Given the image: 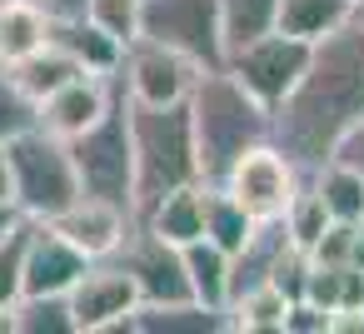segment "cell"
Here are the masks:
<instances>
[{
    "label": "cell",
    "mask_w": 364,
    "mask_h": 334,
    "mask_svg": "<svg viewBox=\"0 0 364 334\" xmlns=\"http://www.w3.org/2000/svg\"><path fill=\"white\" fill-rule=\"evenodd\" d=\"M50 45H60L85 75H115L125 55V45L85 16H50Z\"/></svg>",
    "instance_id": "9a60e30c"
},
{
    "label": "cell",
    "mask_w": 364,
    "mask_h": 334,
    "mask_svg": "<svg viewBox=\"0 0 364 334\" xmlns=\"http://www.w3.org/2000/svg\"><path fill=\"white\" fill-rule=\"evenodd\" d=\"M85 259H110L125 239V230L135 225V215L125 205H110V200H95V195H80L75 205H65L55 220H50Z\"/></svg>",
    "instance_id": "5bb4252c"
},
{
    "label": "cell",
    "mask_w": 364,
    "mask_h": 334,
    "mask_svg": "<svg viewBox=\"0 0 364 334\" xmlns=\"http://www.w3.org/2000/svg\"><path fill=\"white\" fill-rule=\"evenodd\" d=\"M190 125H195V160H200V185H220L225 170L259 140H269V110L220 65L205 70L200 85L190 90Z\"/></svg>",
    "instance_id": "7a4b0ae2"
},
{
    "label": "cell",
    "mask_w": 364,
    "mask_h": 334,
    "mask_svg": "<svg viewBox=\"0 0 364 334\" xmlns=\"http://www.w3.org/2000/svg\"><path fill=\"white\" fill-rule=\"evenodd\" d=\"M26 235H31V220H21L6 239H0V314H6L16 299H21V269H26Z\"/></svg>",
    "instance_id": "f1b7e54d"
},
{
    "label": "cell",
    "mask_w": 364,
    "mask_h": 334,
    "mask_svg": "<svg viewBox=\"0 0 364 334\" xmlns=\"http://www.w3.org/2000/svg\"><path fill=\"white\" fill-rule=\"evenodd\" d=\"M364 120V26L344 21L319 36L294 90L269 110V140L294 160L299 175L334 160L344 130Z\"/></svg>",
    "instance_id": "6da1fadb"
},
{
    "label": "cell",
    "mask_w": 364,
    "mask_h": 334,
    "mask_svg": "<svg viewBox=\"0 0 364 334\" xmlns=\"http://www.w3.org/2000/svg\"><path fill=\"white\" fill-rule=\"evenodd\" d=\"M279 225H284L289 244H299V249H309V244L324 235V225H329V210L319 205V195H314L309 175H299V185H294V195H289V205H284Z\"/></svg>",
    "instance_id": "484cf974"
},
{
    "label": "cell",
    "mask_w": 364,
    "mask_h": 334,
    "mask_svg": "<svg viewBox=\"0 0 364 334\" xmlns=\"http://www.w3.org/2000/svg\"><path fill=\"white\" fill-rule=\"evenodd\" d=\"M125 95V90H120ZM125 120H130V155H135V215L150 210L165 190L195 185L200 160H195V125L190 105H140L125 95Z\"/></svg>",
    "instance_id": "3957f363"
},
{
    "label": "cell",
    "mask_w": 364,
    "mask_h": 334,
    "mask_svg": "<svg viewBox=\"0 0 364 334\" xmlns=\"http://www.w3.org/2000/svg\"><path fill=\"white\" fill-rule=\"evenodd\" d=\"M125 334H230V309H205L200 299L185 304H135Z\"/></svg>",
    "instance_id": "e0dca14e"
},
{
    "label": "cell",
    "mask_w": 364,
    "mask_h": 334,
    "mask_svg": "<svg viewBox=\"0 0 364 334\" xmlns=\"http://www.w3.org/2000/svg\"><path fill=\"white\" fill-rule=\"evenodd\" d=\"M200 75L205 70L190 55H180V50L160 45V41H150V36H135L125 45V55H120V70H115L120 90L130 100H140V105H180V100H190Z\"/></svg>",
    "instance_id": "9c48e42d"
},
{
    "label": "cell",
    "mask_w": 364,
    "mask_h": 334,
    "mask_svg": "<svg viewBox=\"0 0 364 334\" xmlns=\"http://www.w3.org/2000/svg\"><path fill=\"white\" fill-rule=\"evenodd\" d=\"M309 185L319 195V205L329 210V220L344 225H364V175L344 160H324L319 170H309Z\"/></svg>",
    "instance_id": "ffe728a7"
},
{
    "label": "cell",
    "mask_w": 364,
    "mask_h": 334,
    "mask_svg": "<svg viewBox=\"0 0 364 334\" xmlns=\"http://www.w3.org/2000/svg\"><path fill=\"white\" fill-rule=\"evenodd\" d=\"M334 160H344V165H354V170L364 175V120H354V125L344 130V140L334 145Z\"/></svg>",
    "instance_id": "1f68e13d"
},
{
    "label": "cell",
    "mask_w": 364,
    "mask_h": 334,
    "mask_svg": "<svg viewBox=\"0 0 364 334\" xmlns=\"http://www.w3.org/2000/svg\"><path fill=\"white\" fill-rule=\"evenodd\" d=\"M50 41V11L41 0H0V65H16Z\"/></svg>",
    "instance_id": "ac0fdd59"
},
{
    "label": "cell",
    "mask_w": 364,
    "mask_h": 334,
    "mask_svg": "<svg viewBox=\"0 0 364 334\" xmlns=\"http://www.w3.org/2000/svg\"><path fill=\"white\" fill-rule=\"evenodd\" d=\"M21 220H26V215H21V210H16V205H11L6 195H0V239H6V235H11V230H16Z\"/></svg>",
    "instance_id": "d6a6232c"
},
{
    "label": "cell",
    "mask_w": 364,
    "mask_h": 334,
    "mask_svg": "<svg viewBox=\"0 0 364 334\" xmlns=\"http://www.w3.org/2000/svg\"><path fill=\"white\" fill-rule=\"evenodd\" d=\"M85 21H95L105 36L130 45L140 36V0H85Z\"/></svg>",
    "instance_id": "83f0119b"
},
{
    "label": "cell",
    "mask_w": 364,
    "mask_h": 334,
    "mask_svg": "<svg viewBox=\"0 0 364 334\" xmlns=\"http://www.w3.org/2000/svg\"><path fill=\"white\" fill-rule=\"evenodd\" d=\"M36 125V105L11 85V75L6 70H0V145H6V140H16L21 130H31Z\"/></svg>",
    "instance_id": "f546056e"
},
{
    "label": "cell",
    "mask_w": 364,
    "mask_h": 334,
    "mask_svg": "<svg viewBox=\"0 0 364 334\" xmlns=\"http://www.w3.org/2000/svg\"><path fill=\"white\" fill-rule=\"evenodd\" d=\"M65 304H70L75 334H120L140 294H135V279L115 259H90L80 279L65 289Z\"/></svg>",
    "instance_id": "8fae6325"
},
{
    "label": "cell",
    "mask_w": 364,
    "mask_h": 334,
    "mask_svg": "<svg viewBox=\"0 0 364 334\" xmlns=\"http://www.w3.org/2000/svg\"><path fill=\"white\" fill-rule=\"evenodd\" d=\"M50 16H85V0H41Z\"/></svg>",
    "instance_id": "836d02e7"
},
{
    "label": "cell",
    "mask_w": 364,
    "mask_h": 334,
    "mask_svg": "<svg viewBox=\"0 0 364 334\" xmlns=\"http://www.w3.org/2000/svg\"><path fill=\"white\" fill-rule=\"evenodd\" d=\"M115 75H70L60 90H50L41 105H36V125L60 135V140H75L80 130H90L110 105H115Z\"/></svg>",
    "instance_id": "7c38bea8"
},
{
    "label": "cell",
    "mask_w": 364,
    "mask_h": 334,
    "mask_svg": "<svg viewBox=\"0 0 364 334\" xmlns=\"http://www.w3.org/2000/svg\"><path fill=\"white\" fill-rule=\"evenodd\" d=\"M284 309H289V294L264 279L230 304V329L235 334H284Z\"/></svg>",
    "instance_id": "603a6c76"
},
{
    "label": "cell",
    "mask_w": 364,
    "mask_h": 334,
    "mask_svg": "<svg viewBox=\"0 0 364 334\" xmlns=\"http://www.w3.org/2000/svg\"><path fill=\"white\" fill-rule=\"evenodd\" d=\"M120 85V80H115ZM70 145V160H75V180H80V195H95V200H110V205H125L135 215V155H130V120H125V95L115 90V105L90 125L80 130Z\"/></svg>",
    "instance_id": "5b68a950"
},
{
    "label": "cell",
    "mask_w": 364,
    "mask_h": 334,
    "mask_svg": "<svg viewBox=\"0 0 364 334\" xmlns=\"http://www.w3.org/2000/svg\"><path fill=\"white\" fill-rule=\"evenodd\" d=\"M90 259L50 225V220H31L26 235V269H21V294H65L80 269Z\"/></svg>",
    "instance_id": "4fadbf2b"
},
{
    "label": "cell",
    "mask_w": 364,
    "mask_h": 334,
    "mask_svg": "<svg viewBox=\"0 0 364 334\" xmlns=\"http://www.w3.org/2000/svg\"><path fill=\"white\" fill-rule=\"evenodd\" d=\"M349 21H359V26H364V0H349Z\"/></svg>",
    "instance_id": "e575fe53"
},
{
    "label": "cell",
    "mask_w": 364,
    "mask_h": 334,
    "mask_svg": "<svg viewBox=\"0 0 364 334\" xmlns=\"http://www.w3.org/2000/svg\"><path fill=\"white\" fill-rule=\"evenodd\" d=\"M349 21V0H279L274 6V31L299 36V41H319L329 31H339Z\"/></svg>",
    "instance_id": "44dd1931"
},
{
    "label": "cell",
    "mask_w": 364,
    "mask_h": 334,
    "mask_svg": "<svg viewBox=\"0 0 364 334\" xmlns=\"http://www.w3.org/2000/svg\"><path fill=\"white\" fill-rule=\"evenodd\" d=\"M140 36L190 55L200 70L225 65L220 0H140Z\"/></svg>",
    "instance_id": "8992f818"
},
{
    "label": "cell",
    "mask_w": 364,
    "mask_h": 334,
    "mask_svg": "<svg viewBox=\"0 0 364 334\" xmlns=\"http://www.w3.org/2000/svg\"><path fill=\"white\" fill-rule=\"evenodd\" d=\"M309 41H299V36H284V31H264L259 41H245V45H235L230 55H225V70L264 105V110H274L289 90H294V80L304 75V65H309Z\"/></svg>",
    "instance_id": "52a82bcc"
},
{
    "label": "cell",
    "mask_w": 364,
    "mask_h": 334,
    "mask_svg": "<svg viewBox=\"0 0 364 334\" xmlns=\"http://www.w3.org/2000/svg\"><path fill=\"white\" fill-rule=\"evenodd\" d=\"M274 6L279 0H220V26H225V55L245 41H259L274 31Z\"/></svg>",
    "instance_id": "4316f807"
},
{
    "label": "cell",
    "mask_w": 364,
    "mask_h": 334,
    "mask_svg": "<svg viewBox=\"0 0 364 334\" xmlns=\"http://www.w3.org/2000/svg\"><path fill=\"white\" fill-rule=\"evenodd\" d=\"M6 195L26 220H55L65 205L80 200L70 145L41 125L6 140Z\"/></svg>",
    "instance_id": "277c9868"
},
{
    "label": "cell",
    "mask_w": 364,
    "mask_h": 334,
    "mask_svg": "<svg viewBox=\"0 0 364 334\" xmlns=\"http://www.w3.org/2000/svg\"><path fill=\"white\" fill-rule=\"evenodd\" d=\"M6 75H11V85L31 100V105H41L50 90H60L70 75H80V65L60 50V45H41V50H31L26 60H16V65H6Z\"/></svg>",
    "instance_id": "d6986e66"
},
{
    "label": "cell",
    "mask_w": 364,
    "mask_h": 334,
    "mask_svg": "<svg viewBox=\"0 0 364 334\" xmlns=\"http://www.w3.org/2000/svg\"><path fill=\"white\" fill-rule=\"evenodd\" d=\"M6 334H75L65 294H21L6 309Z\"/></svg>",
    "instance_id": "cb8c5ba5"
},
{
    "label": "cell",
    "mask_w": 364,
    "mask_h": 334,
    "mask_svg": "<svg viewBox=\"0 0 364 334\" xmlns=\"http://www.w3.org/2000/svg\"><path fill=\"white\" fill-rule=\"evenodd\" d=\"M0 70H6V65H0Z\"/></svg>",
    "instance_id": "8d00e7d4"
},
{
    "label": "cell",
    "mask_w": 364,
    "mask_h": 334,
    "mask_svg": "<svg viewBox=\"0 0 364 334\" xmlns=\"http://www.w3.org/2000/svg\"><path fill=\"white\" fill-rule=\"evenodd\" d=\"M255 230H259V225H255L220 185H205V239H210V244H220L225 254H235V249L250 244Z\"/></svg>",
    "instance_id": "d4e9b609"
},
{
    "label": "cell",
    "mask_w": 364,
    "mask_h": 334,
    "mask_svg": "<svg viewBox=\"0 0 364 334\" xmlns=\"http://www.w3.org/2000/svg\"><path fill=\"white\" fill-rule=\"evenodd\" d=\"M185 254V274H190V294L205 309H225V279H230V254L210 239H190L180 244Z\"/></svg>",
    "instance_id": "7402d4cb"
},
{
    "label": "cell",
    "mask_w": 364,
    "mask_h": 334,
    "mask_svg": "<svg viewBox=\"0 0 364 334\" xmlns=\"http://www.w3.org/2000/svg\"><path fill=\"white\" fill-rule=\"evenodd\" d=\"M145 230H155L160 239H170V244H190V239H205V185L195 180V185H175V190H165L150 210H140L135 215Z\"/></svg>",
    "instance_id": "2e32d148"
},
{
    "label": "cell",
    "mask_w": 364,
    "mask_h": 334,
    "mask_svg": "<svg viewBox=\"0 0 364 334\" xmlns=\"http://www.w3.org/2000/svg\"><path fill=\"white\" fill-rule=\"evenodd\" d=\"M110 259L135 279L140 304H185V299H195V294H190V274H185L180 244L160 239V235L145 230L140 220L125 230V239H120V249H115Z\"/></svg>",
    "instance_id": "30bf717a"
},
{
    "label": "cell",
    "mask_w": 364,
    "mask_h": 334,
    "mask_svg": "<svg viewBox=\"0 0 364 334\" xmlns=\"http://www.w3.org/2000/svg\"><path fill=\"white\" fill-rule=\"evenodd\" d=\"M294 185H299V170H294V160H289L274 140L250 145V150L225 170V180H220V190H225L255 225L279 220L284 205H289V195H294Z\"/></svg>",
    "instance_id": "ba28073f"
},
{
    "label": "cell",
    "mask_w": 364,
    "mask_h": 334,
    "mask_svg": "<svg viewBox=\"0 0 364 334\" xmlns=\"http://www.w3.org/2000/svg\"><path fill=\"white\" fill-rule=\"evenodd\" d=\"M284 334H329V314L309 299H289L284 309Z\"/></svg>",
    "instance_id": "4dcf8cb0"
},
{
    "label": "cell",
    "mask_w": 364,
    "mask_h": 334,
    "mask_svg": "<svg viewBox=\"0 0 364 334\" xmlns=\"http://www.w3.org/2000/svg\"><path fill=\"white\" fill-rule=\"evenodd\" d=\"M0 195H6V145H0ZM11 200V195H6Z\"/></svg>",
    "instance_id": "d590c367"
}]
</instances>
